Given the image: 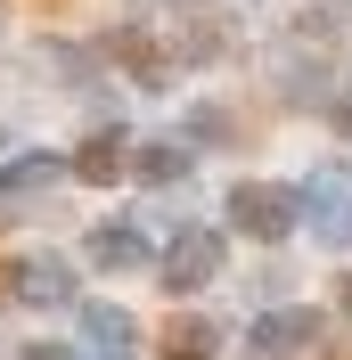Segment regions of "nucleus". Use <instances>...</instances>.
Masks as SVG:
<instances>
[{"label":"nucleus","mask_w":352,"mask_h":360,"mask_svg":"<svg viewBox=\"0 0 352 360\" xmlns=\"http://www.w3.org/2000/svg\"><path fill=\"white\" fill-rule=\"evenodd\" d=\"M0 148H8V131H0Z\"/></svg>","instance_id":"f3484780"},{"label":"nucleus","mask_w":352,"mask_h":360,"mask_svg":"<svg viewBox=\"0 0 352 360\" xmlns=\"http://www.w3.org/2000/svg\"><path fill=\"white\" fill-rule=\"evenodd\" d=\"M221 254H230V246H221V229L189 221L172 246H164V262H156V270H164V287H172V295H197V287H213V278H221Z\"/></svg>","instance_id":"7ed1b4c3"},{"label":"nucleus","mask_w":352,"mask_h":360,"mask_svg":"<svg viewBox=\"0 0 352 360\" xmlns=\"http://www.w3.org/2000/svg\"><path fill=\"white\" fill-rule=\"evenodd\" d=\"M74 164H58L49 148H33V156H17V164H0V221H17V205L25 197H42V188H58Z\"/></svg>","instance_id":"39448f33"},{"label":"nucleus","mask_w":352,"mask_h":360,"mask_svg":"<svg viewBox=\"0 0 352 360\" xmlns=\"http://www.w3.org/2000/svg\"><path fill=\"white\" fill-rule=\"evenodd\" d=\"M132 172L148 180V188H172V180H189V139H148L132 156Z\"/></svg>","instance_id":"9b49d317"},{"label":"nucleus","mask_w":352,"mask_h":360,"mask_svg":"<svg viewBox=\"0 0 352 360\" xmlns=\"http://www.w3.org/2000/svg\"><path fill=\"white\" fill-rule=\"evenodd\" d=\"M115 58H123V66H132V82H148V90L172 82V58H164V49L139 33V25H123V33H115Z\"/></svg>","instance_id":"9d476101"},{"label":"nucleus","mask_w":352,"mask_h":360,"mask_svg":"<svg viewBox=\"0 0 352 360\" xmlns=\"http://www.w3.org/2000/svg\"><path fill=\"white\" fill-rule=\"evenodd\" d=\"M180 139H230V115L221 107H189V131Z\"/></svg>","instance_id":"ddd939ff"},{"label":"nucleus","mask_w":352,"mask_h":360,"mask_svg":"<svg viewBox=\"0 0 352 360\" xmlns=\"http://www.w3.org/2000/svg\"><path fill=\"white\" fill-rule=\"evenodd\" d=\"M320 336H328V319L311 311V303H270L263 319H246V360H295Z\"/></svg>","instance_id":"f03ea898"},{"label":"nucleus","mask_w":352,"mask_h":360,"mask_svg":"<svg viewBox=\"0 0 352 360\" xmlns=\"http://www.w3.org/2000/svg\"><path fill=\"white\" fill-rule=\"evenodd\" d=\"M303 213H311L320 246H352V172H320L303 188Z\"/></svg>","instance_id":"20e7f679"},{"label":"nucleus","mask_w":352,"mask_h":360,"mask_svg":"<svg viewBox=\"0 0 352 360\" xmlns=\"http://www.w3.org/2000/svg\"><path fill=\"white\" fill-rule=\"evenodd\" d=\"M164 360H221V328H205V319H172V328H164Z\"/></svg>","instance_id":"f8f14e48"},{"label":"nucleus","mask_w":352,"mask_h":360,"mask_svg":"<svg viewBox=\"0 0 352 360\" xmlns=\"http://www.w3.org/2000/svg\"><path fill=\"white\" fill-rule=\"evenodd\" d=\"M74 319H82V344H99V360H132V336H139V328H132L123 303H82Z\"/></svg>","instance_id":"1a4fd4ad"},{"label":"nucleus","mask_w":352,"mask_h":360,"mask_svg":"<svg viewBox=\"0 0 352 360\" xmlns=\"http://www.w3.org/2000/svg\"><path fill=\"white\" fill-rule=\"evenodd\" d=\"M90 270H115V278H123V270H148V262H164V254H148V238H139V229H90Z\"/></svg>","instance_id":"6e6552de"},{"label":"nucleus","mask_w":352,"mask_h":360,"mask_svg":"<svg viewBox=\"0 0 352 360\" xmlns=\"http://www.w3.org/2000/svg\"><path fill=\"white\" fill-rule=\"evenodd\" d=\"M295 221H303V188H279V180H238L230 188V229L238 238L279 246V238H295Z\"/></svg>","instance_id":"f257e3e1"},{"label":"nucleus","mask_w":352,"mask_h":360,"mask_svg":"<svg viewBox=\"0 0 352 360\" xmlns=\"http://www.w3.org/2000/svg\"><path fill=\"white\" fill-rule=\"evenodd\" d=\"M344 311H352V278H344Z\"/></svg>","instance_id":"dca6fc26"},{"label":"nucleus","mask_w":352,"mask_h":360,"mask_svg":"<svg viewBox=\"0 0 352 360\" xmlns=\"http://www.w3.org/2000/svg\"><path fill=\"white\" fill-rule=\"evenodd\" d=\"M25 360H82L74 344H25Z\"/></svg>","instance_id":"2eb2a0df"},{"label":"nucleus","mask_w":352,"mask_h":360,"mask_svg":"<svg viewBox=\"0 0 352 360\" xmlns=\"http://www.w3.org/2000/svg\"><path fill=\"white\" fill-rule=\"evenodd\" d=\"M123 172H132V139H123V123H115V131H90V139H82V156H74V180L115 188Z\"/></svg>","instance_id":"0eeeda50"},{"label":"nucleus","mask_w":352,"mask_h":360,"mask_svg":"<svg viewBox=\"0 0 352 360\" xmlns=\"http://www.w3.org/2000/svg\"><path fill=\"white\" fill-rule=\"evenodd\" d=\"M8 295H17V303H74V270L58 262V254H25V262L8 270Z\"/></svg>","instance_id":"423d86ee"},{"label":"nucleus","mask_w":352,"mask_h":360,"mask_svg":"<svg viewBox=\"0 0 352 360\" xmlns=\"http://www.w3.org/2000/svg\"><path fill=\"white\" fill-rule=\"evenodd\" d=\"M328 123H336V139L352 148V90H344V98H328Z\"/></svg>","instance_id":"4468645a"}]
</instances>
